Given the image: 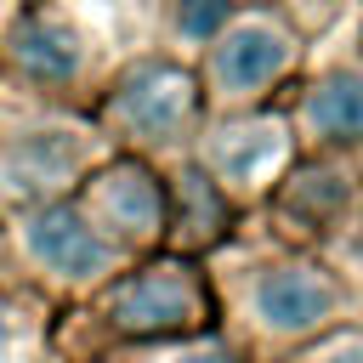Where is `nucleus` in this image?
Wrapping results in <instances>:
<instances>
[{"label": "nucleus", "mask_w": 363, "mask_h": 363, "mask_svg": "<svg viewBox=\"0 0 363 363\" xmlns=\"http://www.w3.org/2000/svg\"><path fill=\"white\" fill-rule=\"evenodd\" d=\"M11 352V318H6V301H0V357Z\"/></svg>", "instance_id": "4468645a"}, {"label": "nucleus", "mask_w": 363, "mask_h": 363, "mask_svg": "<svg viewBox=\"0 0 363 363\" xmlns=\"http://www.w3.org/2000/svg\"><path fill=\"white\" fill-rule=\"evenodd\" d=\"M357 244H363V233H357Z\"/></svg>", "instance_id": "2eb2a0df"}, {"label": "nucleus", "mask_w": 363, "mask_h": 363, "mask_svg": "<svg viewBox=\"0 0 363 363\" xmlns=\"http://www.w3.org/2000/svg\"><path fill=\"white\" fill-rule=\"evenodd\" d=\"M199 108H204V85H199V74L147 57V62L125 68L119 85L108 91V102H102V125H108L125 147L159 153V147H176V142L193 136Z\"/></svg>", "instance_id": "f03ea898"}, {"label": "nucleus", "mask_w": 363, "mask_h": 363, "mask_svg": "<svg viewBox=\"0 0 363 363\" xmlns=\"http://www.w3.org/2000/svg\"><path fill=\"white\" fill-rule=\"evenodd\" d=\"M301 136L323 142V147H352L363 142V68H329L306 85L301 108H295Z\"/></svg>", "instance_id": "9d476101"}, {"label": "nucleus", "mask_w": 363, "mask_h": 363, "mask_svg": "<svg viewBox=\"0 0 363 363\" xmlns=\"http://www.w3.org/2000/svg\"><path fill=\"white\" fill-rule=\"evenodd\" d=\"M17 250L28 267L51 272L57 284H102L125 261V250L108 233H96V221L79 204H62V199L28 204L17 216Z\"/></svg>", "instance_id": "7ed1b4c3"}, {"label": "nucleus", "mask_w": 363, "mask_h": 363, "mask_svg": "<svg viewBox=\"0 0 363 363\" xmlns=\"http://www.w3.org/2000/svg\"><path fill=\"white\" fill-rule=\"evenodd\" d=\"M233 11H238V0H170V34L187 45H210Z\"/></svg>", "instance_id": "9b49d317"}, {"label": "nucleus", "mask_w": 363, "mask_h": 363, "mask_svg": "<svg viewBox=\"0 0 363 363\" xmlns=\"http://www.w3.org/2000/svg\"><path fill=\"white\" fill-rule=\"evenodd\" d=\"M79 210L96 221V233H108L119 250L130 244H153L170 221V204H164V187L153 182V170L142 159H113L102 170L85 176V199Z\"/></svg>", "instance_id": "0eeeda50"}, {"label": "nucleus", "mask_w": 363, "mask_h": 363, "mask_svg": "<svg viewBox=\"0 0 363 363\" xmlns=\"http://www.w3.org/2000/svg\"><path fill=\"white\" fill-rule=\"evenodd\" d=\"M301 363H363V335L357 329H323L306 352H301Z\"/></svg>", "instance_id": "f8f14e48"}, {"label": "nucleus", "mask_w": 363, "mask_h": 363, "mask_svg": "<svg viewBox=\"0 0 363 363\" xmlns=\"http://www.w3.org/2000/svg\"><path fill=\"white\" fill-rule=\"evenodd\" d=\"M159 363H238L227 346H216V340H187V346H176V352H164Z\"/></svg>", "instance_id": "ddd939ff"}, {"label": "nucleus", "mask_w": 363, "mask_h": 363, "mask_svg": "<svg viewBox=\"0 0 363 363\" xmlns=\"http://www.w3.org/2000/svg\"><path fill=\"white\" fill-rule=\"evenodd\" d=\"M284 164H289V125L278 113H244V108H233L199 142V170L227 199L272 187L284 176Z\"/></svg>", "instance_id": "39448f33"}, {"label": "nucleus", "mask_w": 363, "mask_h": 363, "mask_svg": "<svg viewBox=\"0 0 363 363\" xmlns=\"http://www.w3.org/2000/svg\"><path fill=\"white\" fill-rule=\"evenodd\" d=\"M85 164V142H68L62 130H28V136H11L0 147V182L6 193L28 199V204H45V193L68 187Z\"/></svg>", "instance_id": "1a4fd4ad"}, {"label": "nucleus", "mask_w": 363, "mask_h": 363, "mask_svg": "<svg viewBox=\"0 0 363 363\" xmlns=\"http://www.w3.org/2000/svg\"><path fill=\"white\" fill-rule=\"evenodd\" d=\"M301 57V40L284 17L272 11H233L227 28L204 45V68H199V85L216 108H250L261 102Z\"/></svg>", "instance_id": "f257e3e1"}, {"label": "nucleus", "mask_w": 363, "mask_h": 363, "mask_svg": "<svg viewBox=\"0 0 363 363\" xmlns=\"http://www.w3.org/2000/svg\"><path fill=\"white\" fill-rule=\"evenodd\" d=\"M108 323L119 335H136V340L182 335V329L204 323V289H199L193 267H182V261H159V267L125 272L108 289Z\"/></svg>", "instance_id": "423d86ee"}, {"label": "nucleus", "mask_w": 363, "mask_h": 363, "mask_svg": "<svg viewBox=\"0 0 363 363\" xmlns=\"http://www.w3.org/2000/svg\"><path fill=\"white\" fill-rule=\"evenodd\" d=\"M6 57H11V68H17L23 79H34V85H79L85 68H91L85 34H79L62 11H51V6H28V11L6 28Z\"/></svg>", "instance_id": "6e6552de"}, {"label": "nucleus", "mask_w": 363, "mask_h": 363, "mask_svg": "<svg viewBox=\"0 0 363 363\" xmlns=\"http://www.w3.org/2000/svg\"><path fill=\"white\" fill-rule=\"evenodd\" d=\"M340 284L318 261H267L244 289V312L272 340H318L340 318Z\"/></svg>", "instance_id": "20e7f679"}]
</instances>
